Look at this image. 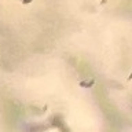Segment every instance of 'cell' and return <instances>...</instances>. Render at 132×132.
<instances>
[{
  "label": "cell",
  "mask_w": 132,
  "mask_h": 132,
  "mask_svg": "<svg viewBox=\"0 0 132 132\" xmlns=\"http://www.w3.org/2000/svg\"><path fill=\"white\" fill-rule=\"evenodd\" d=\"M21 2H22V3H25V4H28V3H30L32 0H21Z\"/></svg>",
  "instance_id": "cell-1"
},
{
  "label": "cell",
  "mask_w": 132,
  "mask_h": 132,
  "mask_svg": "<svg viewBox=\"0 0 132 132\" xmlns=\"http://www.w3.org/2000/svg\"><path fill=\"white\" fill-rule=\"evenodd\" d=\"M129 78H132V74H131V77H129Z\"/></svg>",
  "instance_id": "cell-2"
}]
</instances>
